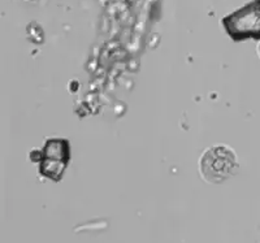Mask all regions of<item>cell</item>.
Instances as JSON below:
<instances>
[{"mask_svg":"<svg viewBox=\"0 0 260 243\" xmlns=\"http://www.w3.org/2000/svg\"><path fill=\"white\" fill-rule=\"evenodd\" d=\"M237 156L226 146L211 147L201 157L202 177L210 184H221L236 173Z\"/></svg>","mask_w":260,"mask_h":243,"instance_id":"cell-1","label":"cell"},{"mask_svg":"<svg viewBox=\"0 0 260 243\" xmlns=\"http://www.w3.org/2000/svg\"><path fill=\"white\" fill-rule=\"evenodd\" d=\"M222 24L234 39L260 38V0H254L225 17Z\"/></svg>","mask_w":260,"mask_h":243,"instance_id":"cell-2","label":"cell"},{"mask_svg":"<svg viewBox=\"0 0 260 243\" xmlns=\"http://www.w3.org/2000/svg\"><path fill=\"white\" fill-rule=\"evenodd\" d=\"M259 55H260V45H259Z\"/></svg>","mask_w":260,"mask_h":243,"instance_id":"cell-4","label":"cell"},{"mask_svg":"<svg viewBox=\"0 0 260 243\" xmlns=\"http://www.w3.org/2000/svg\"><path fill=\"white\" fill-rule=\"evenodd\" d=\"M45 157L41 166L42 175L52 178L55 181L60 180L68 165L69 145L67 141L51 140L45 147Z\"/></svg>","mask_w":260,"mask_h":243,"instance_id":"cell-3","label":"cell"}]
</instances>
